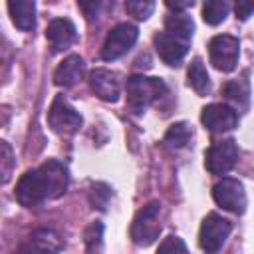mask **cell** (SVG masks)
<instances>
[{
	"instance_id": "obj_1",
	"label": "cell",
	"mask_w": 254,
	"mask_h": 254,
	"mask_svg": "<svg viewBox=\"0 0 254 254\" xmlns=\"http://www.w3.org/2000/svg\"><path fill=\"white\" fill-rule=\"evenodd\" d=\"M69 187V171L64 163L48 159L38 169L26 171L16 185V200L26 206H38L44 200H54L65 194Z\"/></svg>"
},
{
	"instance_id": "obj_2",
	"label": "cell",
	"mask_w": 254,
	"mask_h": 254,
	"mask_svg": "<svg viewBox=\"0 0 254 254\" xmlns=\"http://www.w3.org/2000/svg\"><path fill=\"white\" fill-rule=\"evenodd\" d=\"M127 89V105L135 115L145 113V109L161 99L167 93V85L161 77H147V75H131L125 83Z\"/></svg>"
},
{
	"instance_id": "obj_3",
	"label": "cell",
	"mask_w": 254,
	"mask_h": 254,
	"mask_svg": "<svg viewBox=\"0 0 254 254\" xmlns=\"http://www.w3.org/2000/svg\"><path fill=\"white\" fill-rule=\"evenodd\" d=\"M131 240L137 246H151L161 234V204L157 200L145 204L131 222Z\"/></svg>"
},
{
	"instance_id": "obj_4",
	"label": "cell",
	"mask_w": 254,
	"mask_h": 254,
	"mask_svg": "<svg viewBox=\"0 0 254 254\" xmlns=\"http://www.w3.org/2000/svg\"><path fill=\"white\" fill-rule=\"evenodd\" d=\"M83 119L79 115V111L64 97V95H56L50 109H48V125L54 133L62 135V137H69L73 133L79 131Z\"/></svg>"
},
{
	"instance_id": "obj_5",
	"label": "cell",
	"mask_w": 254,
	"mask_h": 254,
	"mask_svg": "<svg viewBox=\"0 0 254 254\" xmlns=\"http://www.w3.org/2000/svg\"><path fill=\"white\" fill-rule=\"evenodd\" d=\"M139 38V30L137 26L133 24H127V22H121L117 26H113L101 46V60L105 62H113V60H119L121 56H125L137 42Z\"/></svg>"
},
{
	"instance_id": "obj_6",
	"label": "cell",
	"mask_w": 254,
	"mask_h": 254,
	"mask_svg": "<svg viewBox=\"0 0 254 254\" xmlns=\"http://www.w3.org/2000/svg\"><path fill=\"white\" fill-rule=\"evenodd\" d=\"M230 232H232V222L222 218L216 212H210L202 218L200 232H198V244L206 254H216L226 242V238L230 236Z\"/></svg>"
},
{
	"instance_id": "obj_7",
	"label": "cell",
	"mask_w": 254,
	"mask_h": 254,
	"mask_svg": "<svg viewBox=\"0 0 254 254\" xmlns=\"http://www.w3.org/2000/svg\"><path fill=\"white\" fill-rule=\"evenodd\" d=\"M208 56L210 64L218 71H232L238 65L240 56V42L236 36L218 34L208 42Z\"/></svg>"
},
{
	"instance_id": "obj_8",
	"label": "cell",
	"mask_w": 254,
	"mask_h": 254,
	"mask_svg": "<svg viewBox=\"0 0 254 254\" xmlns=\"http://www.w3.org/2000/svg\"><path fill=\"white\" fill-rule=\"evenodd\" d=\"M238 157H240L238 143L234 139H222L206 149L204 167L212 175H224L238 163Z\"/></svg>"
},
{
	"instance_id": "obj_9",
	"label": "cell",
	"mask_w": 254,
	"mask_h": 254,
	"mask_svg": "<svg viewBox=\"0 0 254 254\" xmlns=\"http://www.w3.org/2000/svg\"><path fill=\"white\" fill-rule=\"evenodd\" d=\"M212 198L218 206H222L224 210L236 212V214H242L248 204L244 185L232 177H224L212 187Z\"/></svg>"
},
{
	"instance_id": "obj_10",
	"label": "cell",
	"mask_w": 254,
	"mask_h": 254,
	"mask_svg": "<svg viewBox=\"0 0 254 254\" xmlns=\"http://www.w3.org/2000/svg\"><path fill=\"white\" fill-rule=\"evenodd\" d=\"M64 248L62 236L52 228H36L14 254H58Z\"/></svg>"
},
{
	"instance_id": "obj_11",
	"label": "cell",
	"mask_w": 254,
	"mask_h": 254,
	"mask_svg": "<svg viewBox=\"0 0 254 254\" xmlns=\"http://www.w3.org/2000/svg\"><path fill=\"white\" fill-rule=\"evenodd\" d=\"M202 125L212 133H224L238 125V113L230 105L224 103H210L200 113Z\"/></svg>"
},
{
	"instance_id": "obj_12",
	"label": "cell",
	"mask_w": 254,
	"mask_h": 254,
	"mask_svg": "<svg viewBox=\"0 0 254 254\" xmlns=\"http://www.w3.org/2000/svg\"><path fill=\"white\" fill-rule=\"evenodd\" d=\"M89 87L91 91L101 99V101H107V103H115L121 95V79H119V73L111 71V69H103V67H97L89 73Z\"/></svg>"
},
{
	"instance_id": "obj_13",
	"label": "cell",
	"mask_w": 254,
	"mask_h": 254,
	"mask_svg": "<svg viewBox=\"0 0 254 254\" xmlns=\"http://www.w3.org/2000/svg\"><path fill=\"white\" fill-rule=\"evenodd\" d=\"M153 44H155V50L159 54V58L167 64V65H179L183 62V58L187 56L189 52V46L190 42H185L169 32H157L155 38H153Z\"/></svg>"
},
{
	"instance_id": "obj_14",
	"label": "cell",
	"mask_w": 254,
	"mask_h": 254,
	"mask_svg": "<svg viewBox=\"0 0 254 254\" xmlns=\"http://www.w3.org/2000/svg\"><path fill=\"white\" fill-rule=\"evenodd\" d=\"M46 40L54 54L67 50L77 40V30L67 18H54L46 28Z\"/></svg>"
},
{
	"instance_id": "obj_15",
	"label": "cell",
	"mask_w": 254,
	"mask_h": 254,
	"mask_svg": "<svg viewBox=\"0 0 254 254\" xmlns=\"http://www.w3.org/2000/svg\"><path fill=\"white\" fill-rule=\"evenodd\" d=\"M83 71H85L83 60L77 54H71V56H67L56 67V71H54V83L60 85V87H73L83 77Z\"/></svg>"
},
{
	"instance_id": "obj_16",
	"label": "cell",
	"mask_w": 254,
	"mask_h": 254,
	"mask_svg": "<svg viewBox=\"0 0 254 254\" xmlns=\"http://www.w3.org/2000/svg\"><path fill=\"white\" fill-rule=\"evenodd\" d=\"M8 12L18 30L30 32L36 28V4L32 0H12L8 2Z\"/></svg>"
},
{
	"instance_id": "obj_17",
	"label": "cell",
	"mask_w": 254,
	"mask_h": 254,
	"mask_svg": "<svg viewBox=\"0 0 254 254\" xmlns=\"http://www.w3.org/2000/svg\"><path fill=\"white\" fill-rule=\"evenodd\" d=\"M165 32L190 42L192 40V32H194V22L187 12H171L165 18Z\"/></svg>"
},
{
	"instance_id": "obj_18",
	"label": "cell",
	"mask_w": 254,
	"mask_h": 254,
	"mask_svg": "<svg viewBox=\"0 0 254 254\" xmlns=\"http://www.w3.org/2000/svg\"><path fill=\"white\" fill-rule=\"evenodd\" d=\"M222 95L238 107V111H246L250 105V85L246 79H230L222 85ZM232 107V109H234Z\"/></svg>"
},
{
	"instance_id": "obj_19",
	"label": "cell",
	"mask_w": 254,
	"mask_h": 254,
	"mask_svg": "<svg viewBox=\"0 0 254 254\" xmlns=\"http://www.w3.org/2000/svg\"><path fill=\"white\" fill-rule=\"evenodd\" d=\"M187 79H189V85L198 93V95H206L210 91V77H208V71L202 64L200 58H194L189 65V71H187Z\"/></svg>"
},
{
	"instance_id": "obj_20",
	"label": "cell",
	"mask_w": 254,
	"mask_h": 254,
	"mask_svg": "<svg viewBox=\"0 0 254 254\" xmlns=\"http://www.w3.org/2000/svg\"><path fill=\"white\" fill-rule=\"evenodd\" d=\"M190 139H192L190 125L185 123V121H177L167 129V133L163 137V143L167 147H171V149H183V147H187L190 143Z\"/></svg>"
},
{
	"instance_id": "obj_21",
	"label": "cell",
	"mask_w": 254,
	"mask_h": 254,
	"mask_svg": "<svg viewBox=\"0 0 254 254\" xmlns=\"http://www.w3.org/2000/svg\"><path fill=\"white\" fill-rule=\"evenodd\" d=\"M228 2L224 0H210L202 6V20L210 26H218L220 22H224V18L228 16Z\"/></svg>"
},
{
	"instance_id": "obj_22",
	"label": "cell",
	"mask_w": 254,
	"mask_h": 254,
	"mask_svg": "<svg viewBox=\"0 0 254 254\" xmlns=\"http://www.w3.org/2000/svg\"><path fill=\"white\" fill-rule=\"evenodd\" d=\"M83 244L87 254H101L103 250V224L99 220L91 222L83 232Z\"/></svg>"
},
{
	"instance_id": "obj_23",
	"label": "cell",
	"mask_w": 254,
	"mask_h": 254,
	"mask_svg": "<svg viewBox=\"0 0 254 254\" xmlns=\"http://www.w3.org/2000/svg\"><path fill=\"white\" fill-rule=\"evenodd\" d=\"M14 167H16V159H14V151L10 143L0 141V187L10 183L14 175Z\"/></svg>"
},
{
	"instance_id": "obj_24",
	"label": "cell",
	"mask_w": 254,
	"mask_h": 254,
	"mask_svg": "<svg viewBox=\"0 0 254 254\" xmlns=\"http://www.w3.org/2000/svg\"><path fill=\"white\" fill-rule=\"evenodd\" d=\"M113 198V189L105 183H91L89 187V202L97 210H107L109 202Z\"/></svg>"
},
{
	"instance_id": "obj_25",
	"label": "cell",
	"mask_w": 254,
	"mask_h": 254,
	"mask_svg": "<svg viewBox=\"0 0 254 254\" xmlns=\"http://www.w3.org/2000/svg\"><path fill=\"white\" fill-rule=\"evenodd\" d=\"M155 10V2L151 0H127L125 2V12L135 16L137 20H147Z\"/></svg>"
},
{
	"instance_id": "obj_26",
	"label": "cell",
	"mask_w": 254,
	"mask_h": 254,
	"mask_svg": "<svg viewBox=\"0 0 254 254\" xmlns=\"http://www.w3.org/2000/svg\"><path fill=\"white\" fill-rule=\"evenodd\" d=\"M157 254H190V252H189V248H187V244H185L183 238L171 234V236H167V238L159 244Z\"/></svg>"
},
{
	"instance_id": "obj_27",
	"label": "cell",
	"mask_w": 254,
	"mask_h": 254,
	"mask_svg": "<svg viewBox=\"0 0 254 254\" xmlns=\"http://www.w3.org/2000/svg\"><path fill=\"white\" fill-rule=\"evenodd\" d=\"M77 6H79V10L85 14V18H87L89 22L97 20V16H99V8H101V2H77Z\"/></svg>"
},
{
	"instance_id": "obj_28",
	"label": "cell",
	"mask_w": 254,
	"mask_h": 254,
	"mask_svg": "<svg viewBox=\"0 0 254 254\" xmlns=\"http://www.w3.org/2000/svg\"><path fill=\"white\" fill-rule=\"evenodd\" d=\"M234 10H236V18H240V20H248V18L252 16L254 6H252L250 2H238V4L234 6Z\"/></svg>"
},
{
	"instance_id": "obj_29",
	"label": "cell",
	"mask_w": 254,
	"mask_h": 254,
	"mask_svg": "<svg viewBox=\"0 0 254 254\" xmlns=\"http://www.w3.org/2000/svg\"><path fill=\"white\" fill-rule=\"evenodd\" d=\"M165 6H167L171 12H185L187 8H192L194 2H192V0H185V2H165Z\"/></svg>"
}]
</instances>
